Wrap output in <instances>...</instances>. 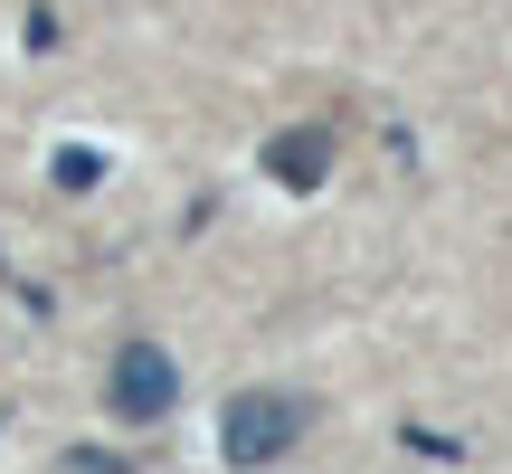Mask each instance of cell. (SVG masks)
I'll use <instances>...</instances> for the list:
<instances>
[{
  "mask_svg": "<svg viewBox=\"0 0 512 474\" xmlns=\"http://www.w3.org/2000/svg\"><path fill=\"white\" fill-rule=\"evenodd\" d=\"M313 427V399L304 389H238L219 408V456L228 465H285Z\"/></svg>",
  "mask_w": 512,
  "mask_h": 474,
  "instance_id": "1",
  "label": "cell"
},
{
  "mask_svg": "<svg viewBox=\"0 0 512 474\" xmlns=\"http://www.w3.org/2000/svg\"><path fill=\"white\" fill-rule=\"evenodd\" d=\"M105 408L124 427H162L171 408H181V361H171L162 342H124L114 370H105Z\"/></svg>",
  "mask_w": 512,
  "mask_h": 474,
  "instance_id": "2",
  "label": "cell"
},
{
  "mask_svg": "<svg viewBox=\"0 0 512 474\" xmlns=\"http://www.w3.org/2000/svg\"><path fill=\"white\" fill-rule=\"evenodd\" d=\"M323 171H332V133L323 124H294V133H275V143H266V181L323 190Z\"/></svg>",
  "mask_w": 512,
  "mask_h": 474,
  "instance_id": "3",
  "label": "cell"
},
{
  "mask_svg": "<svg viewBox=\"0 0 512 474\" xmlns=\"http://www.w3.org/2000/svg\"><path fill=\"white\" fill-rule=\"evenodd\" d=\"M95 181H105V152H95V143H67V152H57V190H95Z\"/></svg>",
  "mask_w": 512,
  "mask_h": 474,
  "instance_id": "4",
  "label": "cell"
}]
</instances>
